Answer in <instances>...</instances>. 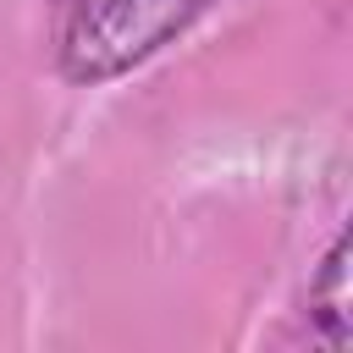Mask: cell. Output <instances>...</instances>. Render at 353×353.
I'll return each mask as SVG.
<instances>
[{
    "label": "cell",
    "instance_id": "6da1fadb",
    "mask_svg": "<svg viewBox=\"0 0 353 353\" xmlns=\"http://www.w3.org/2000/svg\"><path fill=\"white\" fill-rule=\"evenodd\" d=\"M210 0H55L50 44L66 83H110L165 50Z\"/></svg>",
    "mask_w": 353,
    "mask_h": 353
},
{
    "label": "cell",
    "instance_id": "7a4b0ae2",
    "mask_svg": "<svg viewBox=\"0 0 353 353\" xmlns=\"http://www.w3.org/2000/svg\"><path fill=\"white\" fill-rule=\"evenodd\" d=\"M309 320L320 325L325 347H353V287H347V232L331 237L314 281H309Z\"/></svg>",
    "mask_w": 353,
    "mask_h": 353
}]
</instances>
